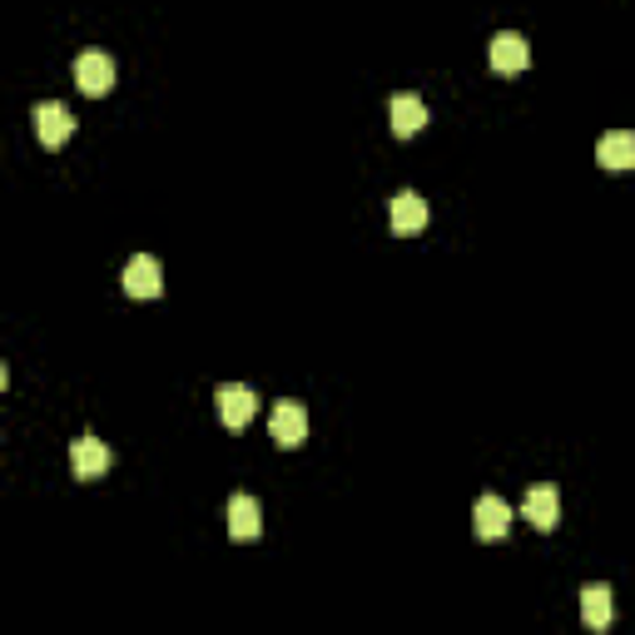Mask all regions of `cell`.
Listing matches in <instances>:
<instances>
[{
	"mask_svg": "<svg viewBox=\"0 0 635 635\" xmlns=\"http://www.w3.org/2000/svg\"><path fill=\"white\" fill-rule=\"evenodd\" d=\"M31 120H35V135H41V145H45V149H60V145H70V135H75V120H70V110H65L60 100H45V104H35V110H31Z\"/></svg>",
	"mask_w": 635,
	"mask_h": 635,
	"instance_id": "6da1fadb",
	"label": "cell"
},
{
	"mask_svg": "<svg viewBox=\"0 0 635 635\" xmlns=\"http://www.w3.org/2000/svg\"><path fill=\"white\" fill-rule=\"evenodd\" d=\"M75 84H80L84 94H110V84H115V60L104 50H84V55H75Z\"/></svg>",
	"mask_w": 635,
	"mask_h": 635,
	"instance_id": "7a4b0ae2",
	"label": "cell"
},
{
	"mask_svg": "<svg viewBox=\"0 0 635 635\" xmlns=\"http://www.w3.org/2000/svg\"><path fill=\"white\" fill-rule=\"evenodd\" d=\"M521 517L532 521L536 532H556V521H562V491H556L552 481H536V487L526 491V501H521Z\"/></svg>",
	"mask_w": 635,
	"mask_h": 635,
	"instance_id": "3957f363",
	"label": "cell"
},
{
	"mask_svg": "<svg viewBox=\"0 0 635 635\" xmlns=\"http://www.w3.org/2000/svg\"><path fill=\"white\" fill-rule=\"evenodd\" d=\"M472 532H477V542H501V536L511 532V507L501 497H477V507H472Z\"/></svg>",
	"mask_w": 635,
	"mask_h": 635,
	"instance_id": "277c9868",
	"label": "cell"
},
{
	"mask_svg": "<svg viewBox=\"0 0 635 635\" xmlns=\"http://www.w3.org/2000/svg\"><path fill=\"white\" fill-rule=\"evenodd\" d=\"M125 293L129 298H159L165 293V269H159V259H149V253H135V259L125 263Z\"/></svg>",
	"mask_w": 635,
	"mask_h": 635,
	"instance_id": "5b68a950",
	"label": "cell"
},
{
	"mask_svg": "<svg viewBox=\"0 0 635 635\" xmlns=\"http://www.w3.org/2000/svg\"><path fill=\"white\" fill-rule=\"evenodd\" d=\"M269 438L279 442L283 452L303 447V438H308V412H303L298 402H279V407H273V417H269Z\"/></svg>",
	"mask_w": 635,
	"mask_h": 635,
	"instance_id": "8992f818",
	"label": "cell"
},
{
	"mask_svg": "<svg viewBox=\"0 0 635 635\" xmlns=\"http://www.w3.org/2000/svg\"><path fill=\"white\" fill-rule=\"evenodd\" d=\"M253 412H259V397H253V387L243 383H224L219 387V417H224V428L243 432L253 422Z\"/></svg>",
	"mask_w": 635,
	"mask_h": 635,
	"instance_id": "52a82bcc",
	"label": "cell"
},
{
	"mask_svg": "<svg viewBox=\"0 0 635 635\" xmlns=\"http://www.w3.org/2000/svg\"><path fill=\"white\" fill-rule=\"evenodd\" d=\"M526 65H532V45H526V35H517V31L491 35V70H497V75H521Z\"/></svg>",
	"mask_w": 635,
	"mask_h": 635,
	"instance_id": "ba28073f",
	"label": "cell"
},
{
	"mask_svg": "<svg viewBox=\"0 0 635 635\" xmlns=\"http://www.w3.org/2000/svg\"><path fill=\"white\" fill-rule=\"evenodd\" d=\"M110 447H104L100 438H75L70 442V472L80 481H94V477H104V472H110Z\"/></svg>",
	"mask_w": 635,
	"mask_h": 635,
	"instance_id": "9c48e42d",
	"label": "cell"
},
{
	"mask_svg": "<svg viewBox=\"0 0 635 635\" xmlns=\"http://www.w3.org/2000/svg\"><path fill=\"white\" fill-rule=\"evenodd\" d=\"M387 219L397 234H422L428 229V199L412 194V189H397L393 204H387Z\"/></svg>",
	"mask_w": 635,
	"mask_h": 635,
	"instance_id": "30bf717a",
	"label": "cell"
},
{
	"mask_svg": "<svg viewBox=\"0 0 635 635\" xmlns=\"http://www.w3.org/2000/svg\"><path fill=\"white\" fill-rule=\"evenodd\" d=\"M596 165L611 169V174L635 169V135L631 129H611V135H601V145H596Z\"/></svg>",
	"mask_w": 635,
	"mask_h": 635,
	"instance_id": "8fae6325",
	"label": "cell"
},
{
	"mask_svg": "<svg viewBox=\"0 0 635 635\" xmlns=\"http://www.w3.org/2000/svg\"><path fill=\"white\" fill-rule=\"evenodd\" d=\"M387 120H393L397 139H412L417 129L428 125V104L417 100V94H393V100H387Z\"/></svg>",
	"mask_w": 635,
	"mask_h": 635,
	"instance_id": "7c38bea8",
	"label": "cell"
},
{
	"mask_svg": "<svg viewBox=\"0 0 635 635\" xmlns=\"http://www.w3.org/2000/svg\"><path fill=\"white\" fill-rule=\"evenodd\" d=\"M263 532V517H259V501L249 491H234L229 497V536L234 542H253Z\"/></svg>",
	"mask_w": 635,
	"mask_h": 635,
	"instance_id": "4fadbf2b",
	"label": "cell"
},
{
	"mask_svg": "<svg viewBox=\"0 0 635 635\" xmlns=\"http://www.w3.org/2000/svg\"><path fill=\"white\" fill-rule=\"evenodd\" d=\"M611 586H601V581H596V586H586V591H581V621L586 625H591V631H605V625H611Z\"/></svg>",
	"mask_w": 635,
	"mask_h": 635,
	"instance_id": "5bb4252c",
	"label": "cell"
}]
</instances>
